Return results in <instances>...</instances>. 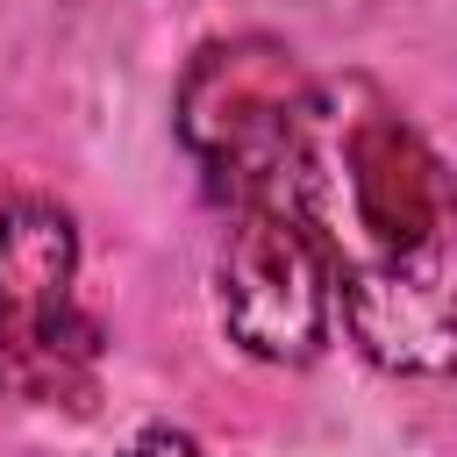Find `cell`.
Here are the masks:
<instances>
[{
  "mask_svg": "<svg viewBox=\"0 0 457 457\" xmlns=\"http://www.w3.org/2000/svg\"><path fill=\"white\" fill-rule=\"evenodd\" d=\"M286 200L328 257L350 343L386 371H457V179L378 86L307 100Z\"/></svg>",
  "mask_w": 457,
  "mask_h": 457,
  "instance_id": "obj_1",
  "label": "cell"
},
{
  "mask_svg": "<svg viewBox=\"0 0 457 457\" xmlns=\"http://www.w3.org/2000/svg\"><path fill=\"white\" fill-rule=\"evenodd\" d=\"M307 100H314V86L300 79V64L278 43L228 36V43L193 50V64H186L179 136L200 157V171L214 179V193H228L243 207V200L286 193Z\"/></svg>",
  "mask_w": 457,
  "mask_h": 457,
  "instance_id": "obj_2",
  "label": "cell"
},
{
  "mask_svg": "<svg viewBox=\"0 0 457 457\" xmlns=\"http://www.w3.org/2000/svg\"><path fill=\"white\" fill-rule=\"evenodd\" d=\"M79 236L50 200L0 207V378L29 400H79L100 328L71 300Z\"/></svg>",
  "mask_w": 457,
  "mask_h": 457,
  "instance_id": "obj_3",
  "label": "cell"
},
{
  "mask_svg": "<svg viewBox=\"0 0 457 457\" xmlns=\"http://www.w3.org/2000/svg\"><path fill=\"white\" fill-rule=\"evenodd\" d=\"M328 257L300 207L286 193L243 200L221 250V328L264 364H300L328 336Z\"/></svg>",
  "mask_w": 457,
  "mask_h": 457,
  "instance_id": "obj_4",
  "label": "cell"
},
{
  "mask_svg": "<svg viewBox=\"0 0 457 457\" xmlns=\"http://www.w3.org/2000/svg\"><path fill=\"white\" fill-rule=\"evenodd\" d=\"M121 457H200V443H193V436H179V428H143Z\"/></svg>",
  "mask_w": 457,
  "mask_h": 457,
  "instance_id": "obj_5",
  "label": "cell"
}]
</instances>
